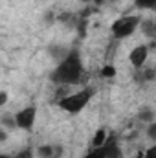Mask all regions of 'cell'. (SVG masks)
<instances>
[{"label":"cell","instance_id":"10","mask_svg":"<svg viewBox=\"0 0 156 158\" xmlns=\"http://www.w3.org/2000/svg\"><path fill=\"white\" fill-rule=\"evenodd\" d=\"M105 142H107V131H105V129H99V131L94 134L92 145H94V147H101V145H105Z\"/></svg>","mask_w":156,"mask_h":158},{"label":"cell","instance_id":"15","mask_svg":"<svg viewBox=\"0 0 156 158\" xmlns=\"http://www.w3.org/2000/svg\"><path fill=\"white\" fill-rule=\"evenodd\" d=\"M55 20H57V15L53 13V9H48V11L44 13V24H46V26H51Z\"/></svg>","mask_w":156,"mask_h":158},{"label":"cell","instance_id":"14","mask_svg":"<svg viewBox=\"0 0 156 158\" xmlns=\"http://www.w3.org/2000/svg\"><path fill=\"white\" fill-rule=\"evenodd\" d=\"M134 4L142 9H153L156 6V0H134Z\"/></svg>","mask_w":156,"mask_h":158},{"label":"cell","instance_id":"22","mask_svg":"<svg viewBox=\"0 0 156 158\" xmlns=\"http://www.w3.org/2000/svg\"><path fill=\"white\" fill-rule=\"evenodd\" d=\"M6 138H7V131L6 129H0V143L6 142Z\"/></svg>","mask_w":156,"mask_h":158},{"label":"cell","instance_id":"21","mask_svg":"<svg viewBox=\"0 0 156 158\" xmlns=\"http://www.w3.org/2000/svg\"><path fill=\"white\" fill-rule=\"evenodd\" d=\"M7 103V94L6 92H0V107H4Z\"/></svg>","mask_w":156,"mask_h":158},{"label":"cell","instance_id":"8","mask_svg":"<svg viewBox=\"0 0 156 158\" xmlns=\"http://www.w3.org/2000/svg\"><path fill=\"white\" fill-rule=\"evenodd\" d=\"M0 123H2V127H4L6 131H13V129H17L15 114H9V112L2 114V118H0Z\"/></svg>","mask_w":156,"mask_h":158},{"label":"cell","instance_id":"3","mask_svg":"<svg viewBox=\"0 0 156 158\" xmlns=\"http://www.w3.org/2000/svg\"><path fill=\"white\" fill-rule=\"evenodd\" d=\"M140 20H142V19H140L138 15H127V17L117 19L116 22L112 24V28H110L112 37L116 40H123V39H127V37H130V35L138 30Z\"/></svg>","mask_w":156,"mask_h":158},{"label":"cell","instance_id":"11","mask_svg":"<svg viewBox=\"0 0 156 158\" xmlns=\"http://www.w3.org/2000/svg\"><path fill=\"white\" fill-rule=\"evenodd\" d=\"M66 52H68V50H66V48H63V46H50V55H51V57H55V61H57V63L66 55Z\"/></svg>","mask_w":156,"mask_h":158},{"label":"cell","instance_id":"24","mask_svg":"<svg viewBox=\"0 0 156 158\" xmlns=\"http://www.w3.org/2000/svg\"><path fill=\"white\" fill-rule=\"evenodd\" d=\"M0 158H11L9 155H0Z\"/></svg>","mask_w":156,"mask_h":158},{"label":"cell","instance_id":"2","mask_svg":"<svg viewBox=\"0 0 156 158\" xmlns=\"http://www.w3.org/2000/svg\"><path fill=\"white\" fill-rule=\"evenodd\" d=\"M92 98H94V88L86 86V88L76 92V94H68V96H64V98L55 99V103H57L63 110H66V112H70V114H77V112H81V110L90 103Z\"/></svg>","mask_w":156,"mask_h":158},{"label":"cell","instance_id":"9","mask_svg":"<svg viewBox=\"0 0 156 158\" xmlns=\"http://www.w3.org/2000/svg\"><path fill=\"white\" fill-rule=\"evenodd\" d=\"M138 119H142V123H153L154 121V110L151 107H142L140 114H138Z\"/></svg>","mask_w":156,"mask_h":158},{"label":"cell","instance_id":"20","mask_svg":"<svg viewBox=\"0 0 156 158\" xmlns=\"http://www.w3.org/2000/svg\"><path fill=\"white\" fill-rule=\"evenodd\" d=\"M143 158H156V145H151V147L143 153Z\"/></svg>","mask_w":156,"mask_h":158},{"label":"cell","instance_id":"13","mask_svg":"<svg viewBox=\"0 0 156 158\" xmlns=\"http://www.w3.org/2000/svg\"><path fill=\"white\" fill-rule=\"evenodd\" d=\"M83 158H105V149H103V145H101V147H94L86 156H83Z\"/></svg>","mask_w":156,"mask_h":158},{"label":"cell","instance_id":"18","mask_svg":"<svg viewBox=\"0 0 156 158\" xmlns=\"http://www.w3.org/2000/svg\"><path fill=\"white\" fill-rule=\"evenodd\" d=\"M147 138H149V140H153V142L156 140V123H154V121H153V123H149V127H147Z\"/></svg>","mask_w":156,"mask_h":158},{"label":"cell","instance_id":"7","mask_svg":"<svg viewBox=\"0 0 156 158\" xmlns=\"http://www.w3.org/2000/svg\"><path fill=\"white\" fill-rule=\"evenodd\" d=\"M138 28H142V33H143V35H147V37H151V39L156 37V24H154L153 19L140 20V26H138Z\"/></svg>","mask_w":156,"mask_h":158},{"label":"cell","instance_id":"5","mask_svg":"<svg viewBox=\"0 0 156 158\" xmlns=\"http://www.w3.org/2000/svg\"><path fill=\"white\" fill-rule=\"evenodd\" d=\"M149 52H151V50H149L147 44H140V46H136V48L130 52L129 59H130L134 70H142V68L145 66V63H147V59H149Z\"/></svg>","mask_w":156,"mask_h":158},{"label":"cell","instance_id":"16","mask_svg":"<svg viewBox=\"0 0 156 158\" xmlns=\"http://www.w3.org/2000/svg\"><path fill=\"white\" fill-rule=\"evenodd\" d=\"M101 76L103 77H109V79H112L114 76H116V68L112 66V64H107L103 70H101Z\"/></svg>","mask_w":156,"mask_h":158},{"label":"cell","instance_id":"19","mask_svg":"<svg viewBox=\"0 0 156 158\" xmlns=\"http://www.w3.org/2000/svg\"><path fill=\"white\" fill-rule=\"evenodd\" d=\"M63 155H64V147L63 145H53V153H51L50 158H63Z\"/></svg>","mask_w":156,"mask_h":158},{"label":"cell","instance_id":"17","mask_svg":"<svg viewBox=\"0 0 156 158\" xmlns=\"http://www.w3.org/2000/svg\"><path fill=\"white\" fill-rule=\"evenodd\" d=\"M35 156V153L28 147V149H22V151H18L17 155H15V158H33Z\"/></svg>","mask_w":156,"mask_h":158},{"label":"cell","instance_id":"6","mask_svg":"<svg viewBox=\"0 0 156 158\" xmlns=\"http://www.w3.org/2000/svg\"><path fill=\"white\" fill-rule=\"evenodd\" d=\"M112 138H114V136H109L107 142H105V145H103V149H105V158H123L121 147L117 145V142L112 140Z\"/></svg>","mask_w":156,"mask_h":158},{"label":"cell","instance_id":"12","mask_svg":"<svg viewBox=\"0 0 156 158\" xmlns=\"http://www.w3.org/2000/svg\"><path fill=\"white\" fill-rule=\"evenodd\" d=\"M51 153H53V145H39L35 151V155L39 158H50Z\"/></svg>","mask_w":156,"mask_h":158},{"label":"cell","instance_id":"4","mask_svg":"<svg viewBox=\"0 0 156 158\" xmlns=\"http://www.w3.org/2000/svg\"><path fill=\"white\" fill-rule=\"evenodd\" d=\"M35 118H37V107L35 105H30L22 110H18L15 114V121H17V127L18 129H24V131H31L33 125H35Z\"/></svg>","mask_w":156,"mask_h":158},{"label":"cell","instance_id":"1","mask_svg":"<svg viewBox=\"0 0 156 158\" xmlns=\"http://www.w3.org/2000/svg\"><path fill=\"white\" fill-rule=\"evenodd\" d=\"M84 77H86V74H84V68H83V61H81L79 50H68L66 55L57 63V66L50 74L51 83L66 85V86L83 85L86 81Z\"/></svg>","mask_w":156,"mask_h":158},{"label":"cell","instance_id":"23","mask_svg":"<svg viewBox=\"0 0 156 158\" xmlns=\"http://www.w3.org/2000/svg\"><path fill=\"white\" fill-rule=\"evenodd\" d=\"M136 158H143V153H142V151H140V153H138V155H136Z\"/></svg>","mask_w":156,"mask_h":158}]
</instances>
